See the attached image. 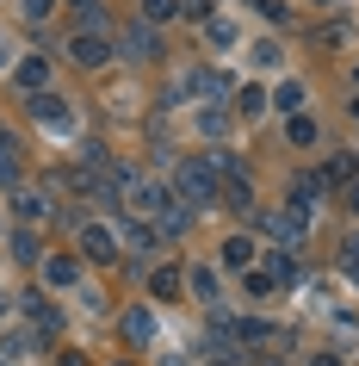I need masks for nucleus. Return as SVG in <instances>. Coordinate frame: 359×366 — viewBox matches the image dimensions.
<instances>
[{
	"label": "nucleus",
	"instance_id": "obj_13",
	"mask_svg": "<svg viewBox=\"0 0 359 366\" xmlns=\"http://www.w3.org/2000/svg\"><path fill=\"white\" fill-rule=\"evenodd\" d=\"M353 174H359V155H347V149H340L335 162H328V187H340V180H353Z\"/></svg>",
	"mask_w": 359,
	"mask_h": 366
},
{
	"label": "nucleus",
	"instance_id": "obj_16",
	"mask_svg": "<svg viewBox=\"0 0 359 366\" xmlns=\"http://www.w3.org/2000/svg\"><path fill=\"white\" fill-rule=\"evenodd\" d=\"M173 13H180V0H143V25H149V19H155V25H168Z\"/></svg>",
	"mask_w": 359,
	"mask_h": 366
},
{
	"label": "nucleus",
	"instance_id": "obj_10",
	"mask_svg": "<svg viewBox=\"0 0 359 366\" xmlns=\"http://www.w3.org/2000/svg\"><path fill=\"white\" fill-rule=\"evenodd\" d=\"M44 81H50V62H44V56H25V62H19V87L38 99V94H44Z\"/></svg>",
	"mask_w": 359,
	"mask_h": 366
},
{
	"label": "nucleus",
	"instance_id": "obj_4",
	"mask_svg": "<svg viewBox=\"0 0 359 366\" xmlns=\"http://www.w3.org/2000/svg\"><path fill=\"white\" fill-rule=\"evenodd\" d=\"M266 230L279 236V242L303 236V230H310V205H298V199H291V212H266Z\"/></svg>",
	"mask_w": 359,
	"mask_h": 366
},
{
	"label": "nucleus",
	"instance_id": "obj_28",
	"mask_svg": "<svg viewBox=\"0 0 359 366\" xmlns=\"http://www.w3.org/2000/svg\"><path fill=\"white\" fill-rule=\"evenodd\" d=\"M347 212H353V217H359V187H353V199H347Z\"/></svg>",
	"mask_w": 359,
	"mask_h": 366
},
{
	"label": "nucleus",
	"instance_id": "obj_25",
	"mask_svg": "<svg viewBox=\"0 0 359 366\" xmlns=\"http://www.w3.org/2000/svg\"><path fill=\"white\" fill-rule=\"evenodd\" d=\"M50 6H56V0H25V19H44Z\"/></svg>",
	"mask_w": 359,
	"mask_h": 366
},
{
	"label": "nucleus",
	"instance_id": "obj_5",
	"mask_svg": "<svg viewBox=\"0 0 359 366\" xmlns=\"http://www.w3.org/2000/svg\"><path fill=\"white\" fill-rule=\"evenodd\" d=\"M81 254H87V261H118V230L87 224V230H81Z\"/></svg>",
	"mask_w": 359,
	"mask_h": 366
},
{
	"label": "nucleus",
	"instance_id": "obj_29",
	"mask_svg": "<svg viewBox=\"0 0 359 366\" xmlns=\"http://www.w3.org/2000/svg\"><path fill=\"white\" fill-rule=\"evenodd\" d=\"M0 69H6V44H0Z\"/></svg>",
	"mask_w": 359,
	"mask_h": 366
},
{
	"label": "nucleus",
	"instance_id": "obj_6",
	"mask_svg": "<svg viewBox=\"0 0 359 366\" xmlns=\"http://www.w3.org/2000/svg\"><path fill=\"white\" fill-rule=\"evenodd\" d=\"M118 56L149 62V56H161V44H155V31H149V25H136V31H124V38H118Z\"/></svg>",
	"mask_w": 359,
	"mask_h": 366
},
{
	"label": "nucleus",
	"instance_id": "obj_30",
	"mask_svg": "<svg viewBox=\"0 0 359 366\" xmlns=\"http://www.w3.org/2000/svg\"><path fill=\"white\" fill-rule=\"evenodd\" d=\"M353 118H359V99H353Z\"/></svg>",
	"mask_w": 359,
	"mask_h": 366
},
{
	"label": "nucleus",
	"instance_id": "obj_14",
	"mask_svg": "<svg viewBox=\"0 0 359 366\" xmlns=\"http://www.w3.org/2000/svg\"><path fill=\"white\" fill-rule=\"evenodd\" d=\"M192 94H198V99H223L229 81H223V75H192Z\"/></svg>",
	"mask_w": 359,
	"mask_h": 366
},
{
	"label": "nucleus",
	"instance_id": "obj_18",
	"mask_svg": "<svg viewBox=\"0 0 359 366\" xmlns=\"http://www.w3.org/2000/svg\"><path fill=\"white\" fill-rule=\"evenodd\" d=\"M285 137H291V143H316V124H310V118H291V124H285Z\"/></svg>",
	"mask_w": 359,
	"mask_h": 366
},
{
	"label": "nucleus",
	"instance_id": "obj_2",
	"mask_svg": "<svg viewBox=\"0 0 359 366\" xmlns=\"http://www.w3.org/2000/svg\"><path fill=\"white\" fill-rule=\"evenodd\" d=\"M124 205H131V212L143 217V224H149V217H161V212L173 205V193L161 187V180H143V174H136L131 187H124Z\"/></svg>",
	"mask_w": 359,
	"mask_h": 366
},
{
	"label": "nucleus",
	"instance_id": "obj_12",
	"mask_svg": "<svg viewBox=\"0 0 359 366\" xmlns=\"http://www.w3.org/2000/svg\"><path fill=\"white\" fill-rule=\"evenodd\" d=\"M44 280H50V286H75L81 267H75V261H44Z\"/></svg>",
	"mask_w": 359,
	"mask_h": 366
},
{
	"label": "nucleus",
	"instance_id": "obj_1",
	"mask_svg": "<svg viewBox=\"0 0 359 366\" xmlns=\"http://www.w3.org/2000/svg\"><path fill=\"white\" fill-rule=\"evenodd\" d=\"M217 193H223V174L211 168V155H186L173 168V199L180 205H217Z\"/></svg>",
	"mask_w": 359,
	"mask_h": 366
},
{
	"label": "nucleus",
	"instance_id": "obj_9",
	"mask_svg": "<svg viewBox=\"0 0 359 366\" xmlns=\"http://www.w3.org/2000/svg\"><path fill=\"white\" fill-rule=\"evenodd\" d=\"M31 112H38L44 124H56V131H69V124H75V118H69V106H62L56 94H38V99H31Z\"/></svg>",
	"mask_w": 359,
	"mask_h": 366
},
{
	"label": "nucleus",
	"instance_id": "obj_22",
	"mask_svg": "<svg viewBox=\"0 0 359 366\" xmlns=\"http://www.w3.org/2000/svg\"><path fill=\"white\" fill-rule=\"evenodd\" d=\"M44 212H50V205H44L38 193H19V217H44Z\"/></svg>",
	"mask_w": 359,
	"mask_h": 366
},
{
	"label": "nucleus",
	"instance_id": "obj_26",
	"mask_svg": "<svg viewBox=\"0 0 359 366\" xmlns=\"http://www.w3.org/2000/svg\"><path fill=\"white\" fill-rule=\"evenodd\" d=\"M340 254H347V261H353V273H359V236H353V242H347Z\"/></svg>",
	"mask_w": 359,
	"mask_h": 366
},
{
	"label": "nucleus",
	"instance_id": "obj_24",
	"mask_svg": "<svg viewBox=\"0 0 359 366\" xmlns=\"http://www.w3.org/2000/svg\"><path fill=\"white\" fill-rule=\"evenodd\" d=\"M13 174H19V168H13V143L0 137V180H13Z\"/></svg>",
	"mask_w": 359,
	"mask_h": 366
},
{
	"label": "nucleus",
	"instance_id": "obj_3",
	"mask_svg": "<svg viewBox=\"0 0 359 366\" xmlns=\"http://www.w3.org/2000/svg\"><path fill=\"white\" fill-rule=\"evenodd\" d=\"M69 56H75L81 69H99V62H112V44H106V31H81V38L69 44Z\"/></svg>",
	"mask_w": 359,
	"mask_h": 366
},
{
	"label": "nucleus",
	"instance_id": "obj_23",
	"mask_svg": "<svg viewBox=\"0 0 359 366\" xmlns=\"http://www.w3.org/2000/svg\"><path fill=\"white\" fill-rule=\"evenodd\" d=\"M13 249H19L25 261H38V236H31V230H19V236H13Z\"/></svg>",
	"mask_w": 359,
	"mask_h": 366
},
{
	"label": "nucleus",
	"instance_id": "obj_11",
	"mask_svg": "<svg viewBox=\"0 0 359 366\" xmlns=\"http://www.w3.org/2000/svg\"><path fill=\"white\" fill-rule=\"evenodd\" d=\"M124 335H131V347H149L155 342V317L149 310H131V317H124Z\"/></svg>",
	"mask_w": 359,
	"mask_h": 366
},
{
	"label": "nucleus",
	"instance_id": "obj_20",
	"mask_svg": "<svg viewBox=\"0 0 359 366\" xmlns=\"http://www.w3.org/2000/svg\"><path fill=\"white\" fill-rule=\"evenodd\" d=\"M279 106L298 118V106H303V87H298V81H285V87H279Z\"/></svg>",
	"mask_w": 359,
	"mask_h": 366
},
{
	"label": "nucleus",
	"instance_id": "obj_8",
	"mask_svg": "<svg viewBox=\"0 0 359 366\" xmlns=\"http://www.w3.org/2000/svg\"><path fill=\"white\" fill-rule=\"evenodd\" d=\"M229 205V212H248V205H254V187H248L242 174H223V193H217Z\"/></svg>",
	"mask_w": 359,
	"mask_h": 366
},
{
	"label": "nucleus",
	"instance_id": "obj_17",
	"mask_svg": "<svg viewBox=\"0 0 359 366\" xmlns=\"http://www.w3.org/2000/svg\"><path fill=\"white\" fill-rule=\"evenodd\" d=\"M279 56H285V50H279V44H273V38H266V44H254V50H248V62H254V69H279Z\"/></svg>",
	"mask_w": 359,
	"mask_h": 366
},
{
	"label": "nucleus",
	"instance_id": "obj_15",
	"mask_svg": "<svg viewBox=\"0 0 359 366\" xmlns=\"http://www.w3.org/2000/svg\"><path fill=\"white\" fill-rule=\"evenodd\" d=\"M236 112H242V118H261L266 112V94H261V87H242V94H236Z\"/></svg>",
	"mask_w": 359,
	"mask_h": 366
},
{
	"label": "nucleus",
	"instance_id": "obj_7",
	"mask_svg": "<svg viewBox=\"0 0 359 366\" xmlns=\"http://www.w3.org/2000/svg\"><path fill=\"white\" fill-rule=\"evenodd\" d=\"M254 261H261V254H254V242H248V236H229V242H223V267H229V273H248Z\"/></svg>",
	"mask_w": 359,
	"mask_h": 366
},
{
	"label": "nucleus",
	"instance_id": "obj_21",
	"mask_svg": "<svg viewBox=\"0 0 359 366\" xmlns=\"http://www.w3.org/2000/svg\"><path fill=\"white\" fill-rule=\"evenodd\" d=\"M192 292L211 305V298H217V273H192Z\"/></svg>",
	"mask_w": 359,
	"mask_h": 366
},
{
	"label": "nucleus",
	"instance_id": "obj_27",
	"mask_svg": "<svg viewBox=\"0 0 359 366\" xmlns=\"http://www.w3.org/2000/svg\"><path fill=\"white\" fill-rule=\"evenodd\" d=\"M310 366H340V360H335V354H316V360H310Z\"/></svg>",
	"mask_w": 359,
	"mask_h": 366
},
{
	"label": "nucleus",
	"instance_id": "obj_19",
	"mask_svg": "<svg viewBox=\"0 0 359 366\" xmlns=\"http://www.w3.org/2000/svg\"><path fill=\"white\" fill-rule=\"evenodd\" d=\"M173 292H180V273H173V267H155V298H173Z\"/></svg>",
	"mask_w": 359,
	"mask_h": 366
}]
</instances>
